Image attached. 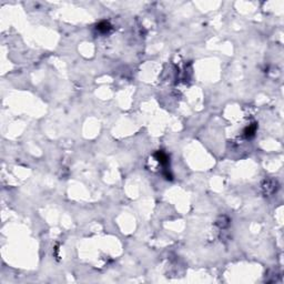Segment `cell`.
<instances>
[{
	"mask_svg": "<svg viewBox=\"0 0 284 284\" xmlns=\"http://www.w3.org/2000/svg\"><path fill=\"white\" fill-rule=\"evenodd\" d=\"M97 29H98L99 31H101V32H106V31H109V29H110V25H109L108 22L103 21L98 25Z\"/></svg>",
	"mask_w": 284,
	"mask_h": 284,
	"instance_id": "1",
	"label": "cell"
},
{
	"mask_svg": "<svg viewBox=\"0 0 284 284\" xmlns=\"http://www.w3.org/2000/svg\"><path fill=\"white\" fill-rule=\"evenodd\" d=\"M255 129H256L255 126H252V127H250V128H248V129H246V130H245V135H246L248 138H250V137H252V135L254 134V132H255Z\"/></svg>",
	"mask_w": 284,
	"mask_h": 284,
	"instance_id": "3",
	"label": "cell"
},
{
	"mask_svg": "<svg viewBox=\"0 0 284 284\" xmlns=\"http://www.w3.org/2000/svg\"><path fill=\"white\" fill-rule=\"evenodd\" d=\"M156 158H158V160L161 162L162 164H165V163H168V156L165 154V153H163V152H158L156 153Z\"/></svg>",
	"mask_w": 284,
	"mask_h": 284,
	"instance_id": "2",
	"label": "cell"
}]
</instances>
